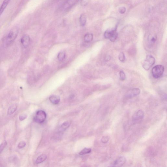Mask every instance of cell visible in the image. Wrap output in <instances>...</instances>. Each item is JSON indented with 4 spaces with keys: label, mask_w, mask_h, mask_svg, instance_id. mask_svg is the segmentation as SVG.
Here are the masks:
<instances>
[{
    "label": "cell",
    "mask_w": 167,
    "mask_h": 167,
    "mask_svg": "<svg viewBox=\"0 0 167 167\" xmlns=\"http://www.w3.org/2000/svg\"><path fill=\"white\" fill-rule=\"evenodd\" d=\"M91 152V150L90 148H85L81 151L79 153V155H84L85 154H88L90 153Z\"/></svg>",
    "instance_id": "cell-18"
},
{
    "label": "cell",
    "mask_w": 167,
    "mask_h": 167,
    "mask_svg": "<svg viewBox=\"0 0 167 167\" xmlns=\"http://www.w3.org/2000/svg\"><path fill=\"white\" fill-rule=\"evenodd\" d=\"M46 158H47V156L45 154H43V155L40 156L36 160V163L37 164H39V163L44 162L46 160Z\"/></svg>",
    "instance_id": "cell-15"
},
{
    "label": "cell",
    "mask_w": 167,
    "mask_h": 167,
    "mask_svg": "<svg viewBox=\"0 0 167 167\" xmlns=\"http://www.w3.org/2000/svg\"><path fill=\"white\" fill-rule=\"evenodd\" d=\"M109 138L107 136H105L102 137V142L105 143H107L108 142Z\"/></svg>",
    "instance_id": "cell-25"
},
{
    "label": "cell",
    "mask_w": 167,
    "mask_h": 167,
    "mask_svg": "<svg viewBox=\"0 0 167 167\" xmlns=\"http://www.w3.org/2000/svg\"><path fill=\"white\" fill-rule=\"evenodd\" d=\"M120 79L123 81L126 79V75L124 72L123 71H121L120 72Z\"/></svg>",
    "instance_id": "cell-23"
},
{
    "label": "cell",
    "mask_w": 167,
    "mask_h": 167,
    "mask_svg": "<svg viewBox=\"0 0 167 167\" xmlns=\"http://www.w3.org/2000/svg\"><path fill=\"white\" fill-rule=\"evenodd\" d=\"M144 117V112L142 110H140L137 111L134 115L132 117L133 121H138L142 120Z\"/></svg>",
    "instance_id": "cell-7"
},
{
    "label": "cell",
    "mask_w": 167,
    "mask_h": 167,
    "mask_svg": "<svg viewBox=\"0 0 167 167\" xmlns=\"http://www.w3.org/2000/svg\"><path fill=\"white\" fill-rule=\"evenodd\" d=\"M71 124V122L70 121H66V122H64L62 125H61V130L63 131L67 129H68L70 126Z\"/></svg>",
    "instance_id": "cell-17"
},
{
    "label": "cell",
    "mask_w": 167,
    "mask_h": 167,
    "mask_svg": "<svg viewBox=\"0 0 167 167\" xmlns=\"http://www.w3.org/2000/svg\"><path fill=\"white\" fill-rule=\"evenodd\" d=\"M155 58L151 55H147L143 64V68L145 70H148L155 64Z\"/></svg>",
    "instance_id": "cell-4"
},
{
    "label": "cell",
    "mask_w": 167,
    "mask_h": 167,
    "mask_svg": "<svg viewBox=\"0 0 167 167\" xmlns=\"http://www.w3.org/2000/svg\"><path fill=\"white\" fill-rule=\"evenodd\" d=\"M126 9L124 7H120L119 9V12L121 14H123L126 12Z\"/></svg>",
    "instance_id": "cell-27"
},
{
    "label": "cell",
    "mask_w": 167,
    "mask_h": 167,
    "mask_svg": "<svg viewBox=\"0 0 167 167\" xmlns=\"http://www.w3.org/2000/svg\"><path fill=\"white\" fill-rule=\"evenodd\" d=\"M46 114L45 111L39 110L36 112L34 118V121L39 123H42L46 120Z\"/></svg>",
    "instance_id": "cell-5"
},
{
    "label": "cell",
    "mask_w": 167,
    "mask_h": 167,
    "mask_svg": "<svg viewBox=\"0 0 167 167\" xmlns=\"http://www.w3.org/2000/svg\"><path fill=\"white\" fill-rule=\"evenodd\" d=\"M10 0H4L3 4L0 8V16L2 15L5 10L6 7L10 2Z\"/></svg>",
    "instance_id": "cell-11"
},
{
    "label": "cell",
    "mask_w": 167,
    "mask_h": 167,
    "mask_svg": "<svg viewBox=\"0 0 167 167\" xmlns=\"http://www.w3.org/2000/svg\"><path fill=\"white\" fill-rule=\"evenodd\" d=\"M140 92V90L139 88H134L128 91L126 94V96L128 98H132L137 96Z\"/></svg>",
    "instance_id": "cell-6"
},
{
    "label": "cell",
    "mask_w": 167,
    "mask_h": 167,
    "mask_svg": "<svg viewBox=\"0 0 167 167\" xmlns=\"http://www.w3.org/2000/svg\"><path fill=\"white\" fill-rule=\"evenodd\" d=\"M79 1V0H67L65 6H67V8L71 7L78 3Z\"/></svg>",
    "instance_id": "cell-14"
},
{
    "label": "cell",
    "mask_w": 167,
    "mask_h": 167,
    "mask_svg": "<svg viewBox=\"0 0 167 167\" xmlns=\"http://www.w3.org/2000/svg\"><path fill=\"white\" fill-rule=\"evenodd\" d=\"M30 39L28 35H25L21 38V43L22 46L24 48L28 47L30 45Z\"/></svg>",
    "instance_id": "cell-9"
},
{
    "label": "cell",
    "mask_w": 167,
    "mask_h": 167,
    "mask_svg": "<svg viewBox=\"0 0 167 167\" xmlns=\"http://www.w3.org/2000/svg\"><path fill=\"white\" fill-rule=\"evenodd\" d=\"M26 145V143L24 141H22L19 143L18 145V147L19 149H22L25 147Z\"/></svg>",
    "instance_id": "cell-24"
},
{
    "label": "cell",
    "mask_w": 167,
    "mask_h": 167,
    "mask_svg": "<svg viewBox=\"0 0 167 167\" xmlns=\"http://www.w3.org/2000/svg\"><path fill=\"white\" fill-rule=\"evenodd\" d=\"M119 60L121 62H123L125 60V57L124 53L123 52H121L119 54Z\"/></svg>",
    "instance_id": "cell-21"
},
{
    "label": "cell",
    "mask_w": 167,
    "mask_h": 167,
    "mask_svg": "<svg viewBox=\"0 0 167 167\" xmlns=\"http://www.w3.org/2000/svg\"><path fill=\"white\" fill-rule=\"evenodd\" d=\"M18 33V29L16 27H14L10 31L5 39V45L8 46L13 42L16 38Z\"/></svg>",
    "instance_id": "cell-1"
},
{
    "label": "cell",
    "mask_w": 167,
    "mask_h": 167,
    "mask_svg": "<svg viewBox=\"0 0 167 167\" xmlns=\"http://www.w3.org/2000/svg\"><path fill=\"white\" fill-rule=\"evenodd\" d=\"M157 37L156 36H153L149 39V42L150 45H153L156 42Z\"/></svg>",
    "instance_id": "cell-20"
},
{
    "label": "cell",
    "mask_w": 167,
    "mask_h": 167,
    "mask_svg": "<svg viewBox=\"0 0 167 167\" xmlns=\"http://www.w3.org/2000/svg\"><path fill=\"white\" fill-rule=\"evenodd\" d=\"M7 145V143L6 141L3 142L0 145V153L2 152L5 148Z\"/></svg>",
    "instance_id": "cell-22"
},
{
    "label": "cell",
    "mask_w": 167,
    "mask_h": 167,
    "mask_svg": "<svg viewBox=\"0 0 167 167\" xmlns=\"http://www.w3.org/2000/svg\"><path fill=\"white\" fill-rule=\"evenodd\" d=\"M126 162V159L125 157L121 156L118 158L114 162L113 166H121Z\"/></svg>",
    "instance_id": "cell-8"
},
{
    "label": "cell",
    "mask_w": 167,
    "mask_h": 167,
    "mask_svg": "<svg viewBox=\"0 0 167 167\" xmlns=\"http://www.w3.org/2000/svg\"><path fill=\"white\" fill-rule=\"evenodd\" d=\"M93 36V35L90 33H87L85 36V41L86 43L90 42L92 40Z\"/></svg>",
    "instance_id": "cell-16"
},
{
    "label": "cell",
    "mask_w": 167,
    "mask_h": 167,
    "mask_svg": "<svg viewBox=\"0 0 167 167\" xmlns=\"http://www.w3.org/2000/svg\"><path fill=\"white\" fill-rule=\"evenodd\" d=\"M65 57V53L64 52H61L59 53L58 58L59 61H62Z\"/></svg>",
    "instance_id": "cell-19"
},
{
    "label": "cell",
    "mask_w": 167,
    "mask_h": 167,
    "mask_svg": "<svg viewBox=\"0 0 167 167\" xmlns=\"http://www.w3.org/2000/svg\"><path fill=\"white\" fill-rule=\"evenodd\" d=\"M27 117V116L25 114H23L19 116V119L20 121H23Z\"/></svg>",
    "instance_id": "cell-26"
},
{
    "label": "cell",
    "mask_w": 167,
    "mask_h": 167,
    "mask_svg": "<svg viewBox=\"0 0 167 167\" xmlns=\"http://www.w3.org/2000/svg\"><path fill=\"white\" fill-rule=\"evenodd\" d=\"M164 71V67L161 65H158L153 67L152 69V75L155 79H158L162 77Z\"/></svg>",
    "instance_id": "cell-2"
},
{
    "label": "cell",
    "mask_w": 167,
    "mask_h": 167,
    "mask_svg": "<svg viewBox=\"0 0 167 167\" xmlns=\"http://www.w3.org/2000/svg\"><path fill=\"white\" fill-rule=\"evenodd\" d=\"M49 100L52 104H58L60 102V99L59 96L56 95H53L50 97Z\"/></svg>",
    "instance_id": "cell-10"
},
{
    "label": "cell",
    "mask_w": 167,
    "mask_h": 167,
    "mask_svg": "<svg viewBox=\"0 0 167 167\" xmlns=\"http://www.w3.org/2000/svg\"><path fill=\"white\" fill-rule=\"evenodd\" d=\"M117 29L116 28L112 30H106L104 33V37L112 42L115 41L118 36Z\"/></svg>",
    "instance_id": "cell-3"
},
{
    "label": "cell",
    "mask_w": 167,
    "mask_h": 167,
    "mask_svg": "<svg viewBox=\"0 0 167 167\" xmlns=\"http://www.w3.org/2000/svg\"><path fill=\"white\" fill-rule=\"evenodd\" d=\"M17 106L16 104H13L9 108L8 110V115H11L14 113L16 110Z\"/></svg>",
    "instance_id": "cell-13"
},
{
    "label": "cell",
    "mask_w": 167,
    "mask_h": 167,
    "mask_svg": "<svg viewBox=\"0 0 167 167\" xmlns=\"http://www.w3.org/2000/svg\"><path fill=\"white\" fill-rule=\"evenodd\" d=\"M79 22L81 25L83 27L85 26L87 22V17L86 15L83 13L81 15L79 18Z\"/></svg>",
    "instance_id": "cell-12"
}]
</instances>
